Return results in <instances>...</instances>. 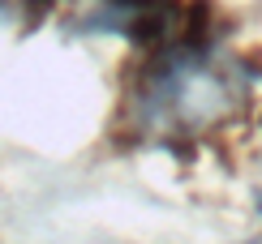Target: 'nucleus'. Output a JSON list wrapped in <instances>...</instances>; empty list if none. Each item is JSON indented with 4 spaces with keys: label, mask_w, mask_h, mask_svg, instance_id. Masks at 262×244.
Returning <instances> with one entry per match:
<instances>
[{
    "label": "nucleus",
    "mask_w": 262,
    "mask_h": 244,
    "mask_svg": "<svg viewBox=\"0 0 262 244\" xmlns=\"http://www.w3.org/2000/svg\"><path fill=\"white\" fill-rule=\"evenodd\" d=\"M254 206H258V214H262V193H258V197H254Z\"/></svg>",
    "instance_id": "1"
},
{
    "label": "nucleus",
    "mask_w": 262,
    "mask_h": 244,
    "mask_svg": "<svg viewBox=\"0 0 262 244\" xmlns=\"http://www.w3.org/2000/svg\"><path fill=\"white\" fill-rule=\"evenodd\" d=\"M249 244H262V240H249Z\"/></svg>",
    "instance_id": "2"
}]
</instances>
